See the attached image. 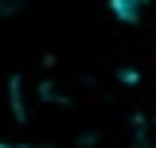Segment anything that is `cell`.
Segmentation results:
<instances>
[{
    "instance_id": "obj_1",
    "label": "cell",
    "mask_w": 156,
    "mask_h": 148,
    "mask_svg": "<svg viewBox=\"0 0 156 148\" xmlns=\"http://www.w3.org/2000/svg\"><path fill=\"white\" fill-rule=\"evenodd\" d=\"M152 0H109V12H113L121 23H140V16L148 12Z\"/></svg>"
},
{
    "instance_id": "obj_2",
    "label": "cell",
    "mask_w": 156,
    "mask_h": 148,
    "mask_svg": "<svg viewBox=\"0 0 156 148\" xmlns=\"http://www.w3.org/2000/svg\"><path fill=\"white\" fill-rule=\"evenodd\" d=\"M140 140H144L148 148H156V117L152 121H140Z\"/></svg>"
},
{
    "instance_id": "obj_3",
    "label": "cell",
    "mask_w": 156,
    "mask_h": 148,
    "mask_svg": "<svg viewBox=\"0 0 156 148\" xmlns=\"http://www.w3.org/2000/svg\"><path fill=\"white\" fill-rule=\"evenodd\" d=\"M20 8H23V0H0V19H8V16H16Z\"/></svg>"
},
{
    "instance_id": "obj_4",
    "label": "cell",
    "mask_w": 156,
    "mask_h": 148,
    "mask_svg": "<svg viewBox=\"0 0 156 148\" xmlns=\"http://www.w3.org/2000/svg\"><path fill=\"white\" fill-rule=\"evenodd\" d=\"M0 148H20V144H0Z\"/></svg>"
}]
</instances>
